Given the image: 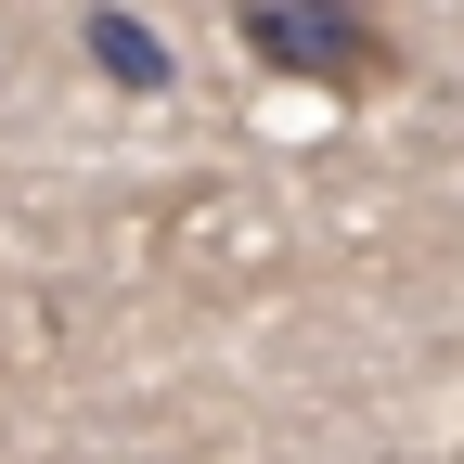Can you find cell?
<instances>
[{"mask_svg": "<svg viewBox=\"0 0 464 464\" xmlns=\"http://www.w3.org/2000/svg\"><path fill=\"white\" fill-rule=\"evenodd\" d=\"M232 26L271 78L297 91H387L400 78V39L362 14V0H232Z\"/></svg>", "mask_w": 464, "mask_h": 464, "instance_id": "1", "label": "cell"}, {"mask_svg": "<svg viewBox=\"0 0 464 464\" xmlns=\"http://www.w3.org/2000/svg\"><path fill=\"white\" fill-rule=\"evenodd\" d=\"M91 52H103V65L130 78V91H168V52H155V39H142L130 14H91Z\"/></svg>", "mask_w": 464, "mask_h": 464, "instance_id": "2", "label": "cell"}]
</instances>
